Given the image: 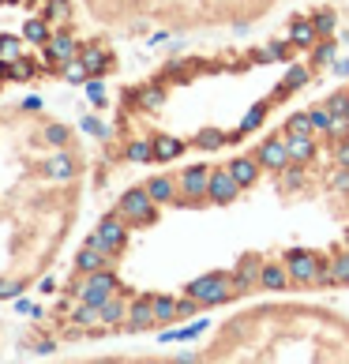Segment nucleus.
<instances>
[{"mask_svg":"<svg viewBox=\"0 0 349 364\" xmlns=\"http://www.w3.org/2000/svg\"><path fill=\"white\" fill-rule=\"evenodd\" d=\"M188 296H195L203 308H218L225 301H233V274L230 271H210V274H199L195 282H188L184 286Z\"/></svg>","mask_w":349,"mask_h":364,"instance_id":"nucleus-1","label":"nucleus"},{"mask_svg":"<svg viewBox=\"0 0 349 364\" xmlns=\"http://www.w3.org/2000/svg\"><path fill=\"white\" fill-rule=\"evenodd\" d=\"M128 218L120 210H113V214H105V218L98 222V229L87 237V245H94V248H102V252H109V255H117L120 248L128 245Z\"/></svg>","mask_w":349,"mask_h":364,"instance_id":"nucleus-2","label":"nucleus"},{"mask_svg":"<svg viewBox=\"0 0 349 364\" xmlns=\"http://www.w3.org/2000/svg\"><path fill=\"white\" fill-rule=\"evenodd\" d=\"M319 252H308V248H289L281 255V263L289 267V282L293 289H316V274H319Z\"/></svg>","mask_w":349,"mask_h":364,"instance_id":"nucleus-3","label":"nucleus"},{"mask_svg":"<svg viewBox=\"0 0 349 364\" xmlns=\"http://www.w3.org/2000/svg\"><path fill=\"white\" fill-rule=\"evenodd\" d=\"M117 210L124 214L131 225H151V222L158 218V203H154V196L146 192V184H143V188H128V192L120 196Z\"/></svg>","mask_w":349,"mask_h":364,"instance_id":"nucleus-4","label":"nucleus"},{"mask_svg":"<svg viewBox=\"0 0 349 364\" xmlns=\"http://www.w3.org/2000/svg\"><path fill=\"white\" fill-rule=\"evenodd\" d=\"M120 289V282H117V274L105 267V271H94V274H83V282L75 286V296L79 301H87V304H105L109 296Z\"/></svg>","mask_w":349,"mask_h":364,"instance_id":"nucleus-5","label":"nucleus"},{"mask_svg":"<svg viewBox=\"0 0 349 364\" xmlns=\"http://www.w3.org/2000/svg\"><path fill=\"white\" fill-rule=\"evenodd\" d=\"M263 255H256V252H248V255H240L237 259V267H233V293L237 296H245V293H252V289H259V278H263Z\"/></svg>","mask_w":349,"mask_h":364,"instance_id":"nucleus-6","label":"nucleus"},{"mask_svg":"<svg viewBox=\"0 0 349 364\" xmlns=\"http://www.w3.org/2000/svg\"><path fill=\"white\" fill-rule=\"evenodd\" d=\"M177 184H181V196H184L181 203H203L207 188H210V166H188V169H181Z\"/></svg>","mask_w":349,"mask_h":364,"instance_id":"nucleus-7","label":"nucleus"},{"mask_svg":"<svg viewBox=\"0 0 349 364\" xmlns=\"http://www.w3.org/2000/svg\"><path fill=\"white\" fill-rule=\"evenodd\" d=\"M245 192V188L237 184V177L230 173V166H222V169H210V188H207V199L210 203H218V207H230L233 199Z\"/></svg>","mask_w":349,"mask_h":364,"instance_id":"nucleus-8","label":"nucleus"},{"mask_svg":"<svg viewBox=\"0 0 349 364\" xmlns=\"http://www.w3.org/2000/svg\"><path fill=\"white\" fill-rule=\"evenodd\" d=\"M256 158H259V166L263 169H271V173H281L289 166V143H286V136H271V139H263L259 143V151H256Z\"/></svg>","mask_w":349,"mask_h":364,"instance_id":"nucleus-9","label":"nucleus"},{"mask_svg":"<svg viewBox=\"0 0 349 364\" xmlns=\"http://www.w3.org/2000/svg\"><path fill=\"white\" fill-rule=\"evenodd\" d=\"M75 57H79V46H75L72 34H53L45 42V64L49 68H64V64L75 60Z\"/></svg>","mask_w":349,"mask_h":364,"instance_id":"nucleus-10","label":"nucleus"},{"mask_svg":"<svg viewBox=\"0 0 349 364\" xmlns=\"http://www.w3.org/2000/svg\"><path fill=\"white\" fill-rule=\"evenodd\" d=\"M154 293H143V296H136L131 301V308H128V319H124V327L128 331H146V327H154Z\"/></svg>","mask_w":349,"mask_h":364,"instance_id":"nucleus-11","label":"nucleus"},{"mask_svg":"<svg viewBox=\"0 0 349 364\" xmlns=\"http://www.w3.org/2000/svg\"><path fill=\"white\" fill-rule=\"evenodd\" d=\"M230 173L237 177V184H240V188H252V184L259 181L263 166H259V158H256V154H240V158H233V161H230Z\"/></svg>","mask_w":349,"mask_h":364,"instance_id":"nucleus-12","label":"nucleus"},{"mask_svg":"<svg viewBox=\"0 0 349 364\" xmlns=\"http://www.w3.org/2000/svg\"><path fill=\"white\" fill-rule=\"evenodd\" d=\"M259 289H271V293L293 289V282H289V267H286V263H274V259H267V263H263V278H259Z\"/></svg>","mask_w":349,"mask_h":364,"instance_id":"nucleus-13","label":"nucleus"},{"mask_svg":"<svg viewBox=\"0 0 349 364\" xmlns=\"http://www.w3.org/2000/svg\"><path fill=\"white\" fill-rule=\"evenodd\" d=\"M109 259H113L109 252H102V248H94V245H83V252L75 255V271H79V274L105 271V267H109Z\"/></svg>","mask_w":349,"mask_h":364,"instance_id":"nucleus-14","label":"nucleus"},{"mask_svg":"<svg viewBox=\"0 0 349 364\" xmlns=\"http://www.w3.org/2000/svg\"><path fill=\"white\" fill-rule=\"evenodd\" d=\"M308 184V166H301V161H289L281 173H274V188L278 192H297V188Z\"/></svg>","mask_w":349,"mask_h":364,"instance_id":"nucleus-15","label":"nucleus"},{"mask_svg":"<svg viewBox=\"0 0 349 364\" xmlns=\"http://www.w3.org/2000/svg\"><path fill=\"white\" fill-rule=\"evenodd\" d=\"M289 42L297 46V49H308V53H312L316 42H319L316 23H312V19H293V23H289Z\"/></svg>","mask_w":349,"mask_h":364,"instance_id":"nucleus-16","label":"nucleus"},{"mask_svg":"<svg viewBox=\"0 0 349 364\" xmlns=\"http://www.w3.org/2000/svg\"><path fill=\"white\" fill-rule=\"evenodd\" d=\"M146 192H151V196H154V203L162 207V203H173V199H177L181 184L173 181V177H166V173H158V177L146 181Z\"/></svg>","mask_w":349,"mask_h":364,"instance_id":"nucleus-17","label":"nucleus"},{"mask_svg":"<svg viewBox=\"0 0 349 364\" xmlns=\"http://www.w3.org/2000/svg\"><path fill=\"white\" fill-rule=\"evenodd\" d=\"M79 60L87 64L90 75H102V72L113 68V57H109V53H105L102 46H83V49H79Z\"/></svg>","mask_w":349,"mask_h":364,"instance_id":"nucleus-18","label":"nucleus"},{"mask_svg":"<svg viewBox=\"0 0 349 364\" xmlns=\"http://www.w3.org/2000/svg\"><path fill=\"white\" fill-rule=\"evenodd\" d=\"M338 60V38H319L316 42V49H312V57H308V64L312 68H331V64Z\"/></svg>","mask_w":349,"mask_h":364,"instance_id":"nucleus-19","label":"nucleus"},{"mask_svg":"<svg viewBox=\"0 0 349 364\" xmlns=\"http://www.w3.org/2000/svg\"><path fill=\"white\" fill-rule=\"evenodd\" d=\"M308 79H312V64H308V68H304V64H293V68L286 72V83H281V87L274 90V98H286V94L301 90V87L308 83Z\"/></svg>","mask_w":349,"mask_h":364,"instance_id":"nucleus-20","label":"nucleus"},{"mask_svg":"<svg viewBox=\"0 0 349 364\" xmlns=\"http://www.w3.org/2000/svg\"><path fill=\"white\" fill-rule=\"evenodd\" d=\"M286 143H289V158L301 161V166L316 158V136H286Z\"/></svg>","mask_w":349,"mask_h":364,"instance_id":"nucleus-21","label":"nucleus"},{"mask_svg":"<svg viewBox=\"0 0 349 364\" xmlns=\"http://www.w3.org/2000/svg\"><path fill=\"white\" fill-rule=\"evenodd\" d=\"M207 327H210V319H195V323H188V327L162 331V334H158V342H192V338H199Z\"/></svg>","mask_w":349,"mask_h":364,"instance_id":"nucleus-22","label":"nucleus"},{"mask_svg":"<svg viewBox=\"0 0 349 364\" xmlns=\"http://www.w3.org/2000/svg\"><path fill=\"white\" fill-rule=\"evenodd\" d=\"M184 139L177 136H154V161H173V158H181L184 154Z\"/></svg>","mask_w":349,"mask_h":364,"instance_id":"nucleus-23","label":"nucleus"},{"mask_svg":"<svg viewBox=\"0 0 349 364\" xmlns=\"http://www.w3.org/2000/svg\"><path fill=\"white\" fill-rule=\"evenodd\" d=\"M286 136H316V124H312V109H301V113H289L286 124H281Z\"/></svg>","mask_w":349,"mask_h":364,"instance_id":"nucleus-24","label":"nucleus"},{"mask_svg":"<svg viewBox=\"0 0 349 364\" xmlns=\"http://www.w3.org/2000/svg\"><path fill=\"white\" fill-rule=\"evenodd\" d=\"M45 177H53V181H72L75 177V161H72V154H53L49 161H45Z\"/></svg>","mask_w":349,"mask_h":364,"instance_id":"nucleus-25","label":"nucleus"},{"mask_svg":"<svg viewBox=\"0 0 349 364\" xmlns=\"http://www.w3.org/2000/svg\"><path fill=\"white\" fill-rule=\"evenodd\" d=\"M98 312H102V323H105V327H117V323H124V316H128V304H124V296H120V289L109 296V301H105L102 308H98Z\"/></svg>","mask_w":349,"mask_h":364,"instance_id":"nucleus-26","label":"nucleus"},{"mask_svg":"<svg viewBox=\"0 0 349 364\" xmlns=\"http://www.w3.org/2000/svg\"><path fill=\"white\" fill-rule=\"evenodd\" d=\"M192 143L199 146V151H222L225 143H233V136H230V132H222V128H203Z\"/></svg>","mask_w":349,"mask_h":364,"instance_id":"nucleus-27","label":"nucleus"},{"mask_svg":"<svg viewBox=\"0 0 349 364\" xmlns=\"http://www.w3.org/2000/svg\"><path fill=\"white\" fill-rule=\"evenodd\" d=\"M131 98H136L143 109H162V105H166V90L158 87V83H151V87H139Z\"/></svg>","mask_w":349,"mask_h":364,"instance_id":"nucleus-28","label":"nucleus"},{"mask_svg":"<svg viewBox=\"0 0 349 364\" xmlns=\"http://www.w3.org/2000/svg\"><path fill=\"white\" fill-rule=\"evenodd\" d=\"M4 72H8V79H16V83H26V79H34L38 75V68L26 57H16V60H4Z\"/></svg>","mask_w":349,"mask_h":364,"instance_id":"nucleus-29","label":"nucleus"},{"mask_svg":"<svg viewBox=\"0 0 349 364\" xmlns=\"http://www.w3.org/2000/svg\"><path fill=\"white\" fill-rule=\"evenodd\" d=\"M154 319L158 323H177V301L166 293H154Z\"/></svg>","mask_w":349,"mask_h":364,"instance_id":"nucleus-30","label":"nucleus"},{"mask_svg":"<svg viewBox=\"0 0 349 364\" xmlns=\"http://www.w3.org/2000/svg\"><path fill=\"white\" fill-rule=\"evenodd\" d=\"M124 158L128 161H154V139H131L124 146Z\"/></svg>","mask_w":349,"mask_h":364,"instance_id":"nucleus-31","label":"nucleus"},{"mask_svg":"<svg viewBox=\"0 0 349 364\" xmlns=\"http://www.w3.org/2000/svg\"><path fill=\"white\" fill-rule=\"evenodd\" d=\"M94 323H102L98 304H87V301H79V308L72 312V327H94Z\"/></svg>","mask_w":349,"mask_h":364,"instance_id":"nucleus-32","label":"nucleus"},{"mask_svg":"<svg viewBox=\"0 0 349 364\" xmlns=\"http://www.w3.org/2000/svg\"><path fill=\"white\" fill-rule=\"evenodd\" d=\"M331 263H334V282H338V286H349V245L334 252Z\"/></svg>","mask_w":349,"mask_h":364,"instance_id":"nucleus-33","label":"nucleus"},{"mask_svg":"<svg viewBox=\"0 0 349 364\" xmlns=\"http://www.w3.org/2000/svg\"><path fill=\"white\" fill-rule=\"evenodd\" d=\"M312 23H316V31H319V38H331L334 31H338V16H334L331 8H323V11H316V16H312Z\"/></svg>","mask_w":349,"mask_h":364,"instance_id":"nucleus-34","label":"nucleus"},{"mask_svg":"<svg viewBox=\"0 0 349 364\" xmlns=\"http://www.w3.org/2000/svg\"><path fill=\"white\" fill-rule=\"evenodd\" d=\"M23 38H26V42H42V46H45L49 38H53V34H49V23H45V19H31V23L23 26Z\"/></svg>","mask_w":349,"mask_h":364,"instance_id":"nucleus-35","label":"nucleus"},{"mask_svg":"<svg viewBox=\"0 0 349 364\" xmlns=\"http://www.w3.org/2000/svg\"><path fill=\"white\" fill-rule=\"evenodd\" d=\"M23 42H26V38L4 34V38H0V60H16V57H23Z\"/></svg>","mask_w":349,"mask_h":364,"instance_id":"nucleus-36","label":"nucleus"},{"mask_svg":"<svg viewBox=\"0 0 349 364\" xmlns=\"http://www.w3.org/2000/svg\"><path fill=\"white\" fill-rule=\"evenodd\" d=\"M327 184H331L334 196H349V169H345V166H334L331 177H327Z\"/></svg>","mask_w":349,"mask_h":364,"instance_id":"nucleus-37","label":"nucleus"},{"mask_svg":"<svg viewBox=\"0 0 349 364\" xmlns=\"http://www.w3.org/2000/svg\"><path fill=\"white\" fill-rule=\"evenodd\" d=\"M60 72H64V79H68V83H87V79H90V72H87V64L79 60V57H75V60H68V64H64Z\"/></svg>","mask_w":349,"mask_h":364,"instance_id":"nucleus-38","label":"nucleus"},{"mask_svg":"<svg viewBox=\"0 0 349 364\" xmlns=\"http://www.w3.org/2000/svg\"><path fill=\"white\" fill-rule=\"evenodd\" d=\"M267 117V105H252V113H245V120H240V136H248V132H256L263 124Z\"/></svg>","mask_w":349,"mask_h":364,"instance_id":"nucleus-39","label":"nucleus"},{"mask_svg":"<svg viewBox=\"0 0 349 364\" xmlns=\"http://www.w3.org/2000/svg\"><path fill=\"white\" fill-rule=\"evenodd\" d=\"M331 120H334V113L327 109V102H323V105H316V109H312V124H316V136H327Z\"/></svg>","mask_w":349,"mask_h":364,"instance_id":"nucleus-40","label":"nucleus"},{"mask_svg":"<svg viewBox=\"0 0 349 364\" xmlns=\"http://www.w3.org/2000/svg\"><path fill=\"white\" fill-rule=\"evenodd\" d=\"M83 90H87V98H90V102L102 109V105H105V83H102V79H98V75H94V79H87V83H83Z\"/></svg>","mask_w":349,"mask_h":364,"instance_id":"nucleus-41","label":"nucleus"},{"mask_svg":"<svg viewBox=\"0 0 349 364\" xmlns=\"http://www.w3.org/2000/svg\"><path fill=\"white\" fill-rule=\"evenodd\" d=\"M72 16V8H68V0H49V4H45V19H68Z\"/></svg>","mask_w":349,"mask_h":364,"instance_id":"nucleus-42","label":"nucleus"},{"mask_svg":"<svg viewBox=\"0 0 349 364\" xmlns=\"http://www.w3.org/2000/svg\"><path fill=\"white\" fill-rule=\"evenodd\" d=\"M79 128L90 132V136H98V139H109V128H105L98 117H83V120H79Z\"/></svg>","mask_w":349,"mask_h":364,"instance_id":"nucleus-43","label":"nucleus"},{"mask_svg":"<svg viewBox=\"0 0 349 364\" xmlns=\"http://www.w3.org/2000/svg\"><path fill=\"white\" fill-rule=\"evenodd\" d=\"M327 109H331L334 117H342V113L349 109V90H338V94H331V98H327Z\"/></svg>","mask_w":349,"mask_h":364,"instance_id":"nucleus-44","label":"nucleus"},{"mask_svg":"<svg viewBox=\"0 0 349 364\" xmlns=\"http://www.w3.org/2000/svg\"><path fill=\"white\" fill-rule=\"evenodd\" d=\"M45 143L49 146H64V143H68V128H64V124H49L45 128Z\"/></svg>","mask_w":349,"mask_h":364,"instance_id":"nucleus-45","label":"nucleus"},{"mask_svg":"<svg viewBox=\"0 0 349 364\" xmlns=\"http://www.w3.org/2000/svg\"><path fill=\"white\" fill-rule=\"evenodd\" d=\"M331 161H334V166H345V169H349V139H342V143L331 146Z\"/></svg>","mask_w":349,"mask_h":364,"instance_id":"nucleus-46","label":"nucleus"},{"mask_svg":"<svg viewBox=\"0 0 349 364\" xmlns=\"http://www.w3.org/2000/svg\"><path fill=\"white\" fill-rule=\"evenodd\" d=\"M19 293H23V282H16V278H4V282H0V301L19 296Z\"/></svg>","mask_w":349,"mask_h":364,"instance_id":"nucleus-47","label":"nucleus"},{"mask_svg":"<svg viewBox=\"0 0 349 364\" xmlns=\"http://www.w3.org/2000/svg\"><path fill=\"white\" fill-rule=\"evenodd\" d=\"M34 353H42V357L57 353V342H53V338H42V342H34Z\"/></svg>","mask_w":349,"mask_h":364,"instance_id":"nucleus-48","label":"nucleus"},{"mask_svg":"<svg viewBox=\"0 0 349 364\" xmlns=\"http://www.w3.org/2000/svg\"><path fill=\"white\" fill-rule=\"evenodd\" d=\"M23 109H26V113H38V109H42V98H38V94H31V98H23Z\"/></svg>","mask_w":349,"mask_h":364,"instance_id":"nucleus-49","label":"nucleus"},{"mask_svg":"<svg viewBox=\"0 0 349 364\" xmlns=\"http://www.w3.org/2000/svg\"><path fill=\"white\" fill-rule=\"evenodd\" d=\"M16 312H19V316H34V304L26 301V296H19V301H16Z\"/></svg>","mask_w":349,"mask_h":364,"instance_id":"nucleus-50","label":"nucleus"},{"mask_svg":"<svg viewBox=\"0 0 349 364\" xmlns=\"http://www.w3.org/2000/svg\"><path fill=\"white\" fill-rule=\"evenodd\" d=\"M38 289H42V293H53V289H57V278H53V274H45L42 282H38Z\"/></svg>","mask_w":349,"mask_h":364,"instance_id":"nucleus-51","label":"nucleus"},{"mask_svg":"<svg viewBox=\"0 0 349 364\" xmlns=\"http://www.w3.org/2000/svg\"><path fill=\"white\" fill-rule=\"evenodd\" d=\"M331 68H334V75H349V57H342V60H334Z\"/></svg>","mask_w":349,"mask_h":364,"instance_id":"nucleus-52","label":"nucleus"},{"mask_svg":"<svg viewBox=\"0 0 349 364\" xmlns=\"http://www.w3.org/2000/svg\"><path fill=\"white\" fill-rule=\"evenodd\" d=\"M0 4H16V0H0Z\"/></svg>","mask_w":349,"mask_h":364,"instance_id":"nucleus-53","label":"nucleus"},{"mask_svg":"<svg viewBox=\"0 0 349 364\" xmlns=\"http://www.w3.org/2000/svg\"><path fill=\"white\" fill-rule=\"evenodd\" d=\"M345 245H349V229H345Z\"/></svg>","mask_w":349,"mask_h":364,"instance_id":"nucleus-54","label":"nucleus"},{"mask_svg":"<svg viewBox=\"0 0 349 364\" xmlns=\"http://www.w3.org/2000/svg\"><path fill=\"white\" fill-rule=\"evenodd\" d=\"M345 117H349V109H345Z\"/></svg>","mask_w":349,"mask_h":364,"instance_id":"nucleus-55","label":"nucleus"}]
</instances>
